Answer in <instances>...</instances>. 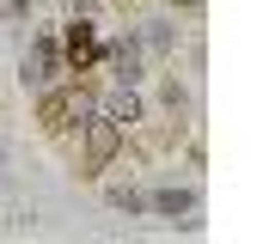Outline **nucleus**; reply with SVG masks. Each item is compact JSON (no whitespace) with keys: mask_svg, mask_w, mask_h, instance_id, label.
<instances>
[{"mask_svg":"<svg viewBox=\"0 0 263 244\" xmlns=\"http://www.w3.org/2000/svg\"><path fill=\"white\" fill-rule=\"evenodd\" d=\"M110 153H117V128L98 122V128H92V159H110Z\"/></svg>","mask_w":263,"mask_h":244,"instance_id":"nucleus-1","label":"nucleus"}]
</instances>
